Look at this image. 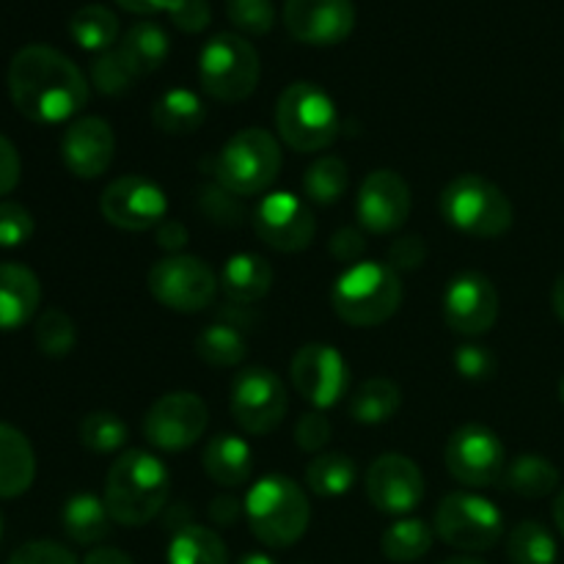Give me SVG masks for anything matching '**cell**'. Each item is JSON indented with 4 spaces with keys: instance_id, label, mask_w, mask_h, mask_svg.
<instances>
[{
    "instance_id": "1",
    "label": "cell",
    "mask_w": 564,
    "mask_h": 564,
    "mask_svg": "<svg viewBox=\"0 0 564 564\" xmlns=\"http://www.w3.org/2000/svg\"><path fill=\"white\" fill-rule=\"evenodd\" d=\"M14 108L36 124H61L86 108L88 83L72 58L47 44H28L9 64Z\"/></svg>"
},
{
    "instance_id": "2",
    "label": "cell",
    "mask_w": 564,
    "mask_h": 564,
    "mask_svg": "<svg viewBox=\"0 0 564 564\" xmlns=\"http://www.w3.org/2000/svg\"><path fill=\"white\" fill-rule=\"evenodd\" d=\"M171 474L152 452L130 449L113 460L105 477V507L119 527H143L163 512Z\"/></svg>"
},
{
    "instance_id": "3",
    "label": "cell",
    "mask_w": 564,
    "mask_h": 564,
    "mask_svg": "<svg viewBox=\"0 0 564 564\" xmlns=\"http://www.w3.org/2000/svg\"><path fill=\"white\" fill-rule=\"evenodd\" d=\"M246 518L259 543L268 549H290L306 534L312 507L295 479L270 474L248 490Z\"/></svg>"
},
{
    "instance_id": "4",
    "label": "cell",
    "mask_w": 564,
    "mask_h": 564,
    "mask_svg": "<svg viewBox=\"0 0 564 564\" xmlns=\"http://www.w3.org/2000/svg\"><path fill=\"white\" fill-rule=\"evenodd\" d=\"M402 303V281L391 264L356 262L336 279L330 306L336 317L356 328H375L397 314Z\"/></svg>"
},
{
    "instance_id": "5",
    "label": "cell",
    "mask_w": 564,
    "mask_h": 564,
    "mask_svg": "<svg viewBox=\"0 0 564 564\" xmlns=\"http://www.w3.org/2000/svg\"><path fill=\"white\" fill-rule=\"evenodd\" d=\"M275 130L286 147L303 154L334 147L341 130L334 97L317 83H292L275 102Z\"/></svg>"
},
{
    "instance_id": "6",
    "label": "cell",
    "mask_w": 564,
    "mask_h": 564,
    "mask_svg": "<svg viewBox=\"0 0 564 564\" xmlns=\"http://www.w3.org/2000/svg\"><path fill=\"white\" fill-rule=\"evenodd\" d=\"M438 209L446 224L474 240H496L512 226V204L496 182L479 174H460L444 187Z\"/></svg>"
},
{
    "instance_id": "7",
    "label": "cell",
    "mask_w": 564,
    "mask_h": 564,
    "mask_svg": "<svg viewBox=\"0 0 564 564\" xmlns=\"http://www.w3.org/2000/svg\"><path fill=\"white\" fill-rule=\"evenodd\" d=\"M281 171V147L262 127H248L224 143L215 160L218 185L235 196L264 193Z\"/></svg>"
},
{
    "instance_id": "8",
    "label": "cell",
    "mask_w": 564,
    "mask_h": 564,
    "mask_svg": "<svg viewBox=\"0 0 564 564\" xmlns=\"http://www.w3.org/2000/svg\"><path fill=\"white\" fill-rule=\"evenodd\" d=\"M262 61L253 44L240 33H218L198 55V80L218 102H242L257 91Z\"/></svg>"
},
{
    "instance_id": "9",
    "label": "cell",
    "mask_w": 564,
    "mask_h": 564,
    "mask_svg": "<svg viewBox=\"0 0 564 564\" xmlns=\"http://www.w3.org/2000/svg\"><path fill=\"white\" fill-rule=\"evenodd\" d=\"M435 534L452 549L479 554L496 549L505 538V516L482 496L449 494L435 510Z\"/></svg>"
},
{
    "instance_id": "10",
    "label": "cell",
    "mask_w": 564,
    "mask_h": 564,
    "mask_svg": "<svg viewBox=\"0 0 564 564\" xmlns=\"http://www.w3.org/2000/svg\"><path fill=\"white\" fill-rule=\"evenodd\" d=\"M218 275L204 259L171 253L149 270V292L165 308L180 314H196L213 306L218 295Z\"/></svg>"
},
{
    "instance_id": "11",
    "label": "cell",
    "mask_w": 564,
    "mask_h": 564,
    "mask_svg": "<svg viewBox=\"0 0 564 564\" xmlns=\"http://www.w3.org/2000/svg\"><path fill=\"white\" fill-rule=\"evenodd\" d=\"M446 468L468 488H490L507 471V449L499 435L485 424H463L446 441Z\"/></svg>"
},
{
    "instance_id": "12",
    "label": "cell",
    "mask_w": 564,
    "mask_h": 564,
    "mask_svg": "<svg viewBox=\"0 0 564 564\" xmlns=\"http://www.w3.org/2000/svg\"><path fill=\"white\" fill-rule=\"evenodd\" d=\"M99 213L116 229L149 231L169 218V196L158 182L141 174H127L105 187L99 196Z\"/></svg>"
},
{
    "instance_id": "13",
    "label": "cell",
    "mask_w": 564,
    "mask_h": 564,
    "mask_svg": "<svg viewBox=\"0 0 564 564\" xmlns=\"http://www.w3.org/2000/svg\"><path fill=\"white\" fill-rule=\"evenodd\" d=\"M231 416L248 435H268L284 422L286 391L268 367H248L231 383Z\"/></svg>"
},
{
    "instance_id": "14",
    "label": "cell",
    "mask_w": 564,
    "mask_h": 564,
    "mask_svg": "<svg viewBox=\"0 0 564 564\" xmlns=\"http://www.w3.org/2000/svg\"><path fill=\"white\" fill-rule=\"evenodd\" d=\"M209 411L193 391L163 394L143 416V435L163 452H185L207 433Z\"/></svg>"
},
{
    "instance_id": "15",
    "label": "cell",
    "mask_w": 564,
    "mask_h": 564,
    "mask_svg": "<svg viewBox=\"0 0 564 564\" xmlns=\"http://www.w3.org/2000/svg\"><path fill=\"white\" fill-rule=\"evenodd\" d=\"M292 386L317 411L334 408L345 400L350 389V367L336 347L312 341L295 352L290 367Z\"/></svg>"
},
{
    "instance_id": "16",
    "label": "cell",
    "mask_w": 564,
    "mask_h": 564,
    "mask_svg": "<svg viewBox=\"0 0 564 564\" xmlns=\"http://www.w3.org/2000/svg\"><path fill=\"white\" fill-rule=\"evenodd\" d=\"M253 229L264 246L281 253L306 251L317 235V220L295 193H268L253 213Z\"/></svg>"
},
{
    "instance_id": "17",
    "label": "cell",
    "mask_w": 564,
    "mask_h": 564,
    "mask_svg": "<svg viewBox=\"0 0 564 564\" xmlns=\"http://www.w3.org/2000/svg\"><path fill=\"white\" fill-rule=\"evenodd\" d=\"M367 496L375 510L386 516H411L424 499L422 468L397 452L380 455L367 471Z\"/></svg>"
},
{
    "instance_id": "18",
    "label": "cell",
    "mask_w": 564,
    "mask_h": 564,
    "mask_svg": "<svg viewBox=\"0 0 564 564\" xmlns=\"http://www.w3.org/2000/svg\"><path fill=\"white\" fill-rule=\"evenodd\" d=\"M444 319L455 334L482 336L499 319V292L482 273H460L444 292Z\"/></svg>"
},
{
    "instance_id": "19",
    "label": "cell",
    "mask_w": 564,
    "mask_h": 564,
    "mask_svg": "<svg viewBox=\"0 0 564 564\" xmlns=\"http://www.w3.org/2000/svg\"><path fill=\"white\" fill-rule=\"evenodd\" d=\"M356 215L372 235H394L411 215V187L397 171H372L358 187Z\"/></svg>"
},
{
    "instance_id": "20",
    "label": "cell",
    "mask_w": 564,
    "mask_h": 564,
    "mask_svg": "<svg viewBox=\"0 0 564 564\" xmlns=\"http://www.w3.org/2000/svg\"><path fill=\"white\" fill-rule=\"evenodd\" d=\"M284 25L297 42L330 47L352 33L356 6L352 0H286Z\"/></svg>"
},
{
    "instance_id": "21",
    "label": "cell",
    "mask_w": 564,
    "mask_h": 564,
    "mask_svg": "<svg viewBox=\"0 0 564 564\" xmlns=\"http://www.w3.org/2000/svg\"><path fill=\"white\" fill-rule=\"evenodd\" d=\"M116 138L113 130L99 116H83L72 121L61 141V158L64 165L77 180H97L113 163Z\"/></svg>"
},
{
    "instance_id": "22",
    "label": "cell",
    "mask_w": 564,
    "mask_h": 564,
    "mask_svg": "<svg viewBox=\"0 0 564 564\" xmlns=\"http://www.w3.org/2000/svg\"><path fill=\"white\" fill-rule=\"evenodd\" d=\"M42 303V284L36 273L22 264H0V330H20L31 323Z\"/></svg>"
},
{
    "instance_id": "23",
    "label": "cell",
    "mask_w": 564,
    "mask_h": 564,
    "mask_svg": "<svg viewBox=\"0 0 564 564\" xmlns=\"http://www.w3.org/2000/svg\"><path fill=\"white\" fill-rule=\"evenodd\" d=\"M218 284L235 306H253L273 286V268L259 253H235L220 268Z\"/></svg>"
},
{
    "instance_id": "24",
    "label": "cell",
    "mask_w": 564,
    "mask_h": 564,
    "mask_svg": "<svg viewBox=\"0 0 564 564\" xmlns=\"http://www.w3.org/2000/svg\"><path fill=\"white\" fill-rule=\"evenodd\" d=\"M204 471L220 488H240L253 474V452L240 435L220 433L204 446Z\"/></svg>"
},
{
    "instance_id": "25",
    "label": "cell",
    "mask_w": 564,
    "mask_h": 564,
    "mask_svg": "<svg viewBox=\"0 0 564 564\" xmlns=\"http://www.w3.org/2000/svg\"><path fill=\"white\" fill-rule=\"evenodd\" d=\"M36 477V455L17 427L0 424V499L22 496Z\"/></svg>"
},
{
    "instance_id": "26",
    "label": "cell",
    "mask_w": 564,
    "mask_h": 564,
    "mask_svg": "<svg viewBox=\"0 0 564 564\" xmlns=\"http://www.w3.org/2000/svg\"><path fill=\"white\" fill-rule=\"evenodd\" d=\"M61 523L77 545H97L110 534L113 518L105 507V499H97L94 494H77L64 505Z\"/></svg>"
},
{
    "instance_id": "27",
    "label": "cell",
    "mask_w": 564,
    "mask_h": 564,
    "mask_svg": "<svg viewBox=\"0 0 564 564\" xmlns=\"http://www.w3.org/2000/svg\"><path fill=\"white\" fill-rule=\"evenodd\" d=\"M204 119H207V108L191 88H171L152 108L154 127L169 135H191V132L202 130Z\"/></svg>"
},
{
    "instance_id": "28",
    "label": "cell",
    "mask_w": 564,
    "mask_h": 564,
    "mask_svg": "<svg viewBox=\"0 0 564 564\" xmlns=\"http://www.w3.org/2000/svg\"><path fill=\"white\" fill-rule=\"evenodd\" d=\"M165 560L169 564H229V549L213 529L185 523L171 538Z\"/></svg>"
},
{
    "instance_id": "29",
    "label": "cell",
    "mask_w": 564,
    "mask_h": 564,
    "mask_svg": "<svg viewBox=\"0 0 564 564\" xmlns=\"http://www.w3.org/2000/svg\"><path fill=\"white\" fill-rule=\"evenodd\" d=\"M119 50L127 58V64L132 66V72H135L138 77H143L152 75L154 69H160V66L165 64L171 42L169 33L160 25H154V22H138V25H132L130 31L124 33Z\"/></svg>"
},
{
    "instance_id": "30",
    "label": "cell",
    "mask_w": 564,
    "mask_h": 564,
    "mask_svg": "<svg viewBox=\"0 0 564 564\" xmlns=\"http://www.w3.org/2000/svg\"><path fill=\"white\" fill-rule=\"evenodd\" d=\"M435 540V529L424 523L422 518H400L391 523L380 538V549H383L386 560L397 564L419 562L422 556L430 554Z\"/></svg>"
},
{
    "instance_id": "31",
    "label": "cell",
    "mask_w": 564,
    "mask_h": 564,
    "mask_svg": "<svg viewBox=\"0 0 564 564\" xmlns=\"http://www.w3.org/2000/svg\"><path fill=\"white\" fill-rule=\"evenodd\" d=\"M505 485L527 499H543L560 488V468L543 455H521L507 463Z\"/></svg>"
},
{
    "instance_id": "32",
    "label": "cell",
    "mask_w": 564,
    "mask_h": 564,
    "mask_svg": "<svg viewBox=\"0 0 564 564\" xmlns=\"http://www.w3.org/2000/svg\"><path fill=\"white\" fill-rule=\"evenodd\" d=\"M69 33L77 47L99 55L113 47L116 39H119V20H116V14L108 6H83V9L72 14Z\"/></svg>"
},
{
    "instance_id": "33",
    "label": "cell",
    "mask_w": 564,
    "mask_h": 564,
    "mask_svg": "<svg viewBox=\"0 0 564 564\" xmlns=\"http://www.w3.org/2000/svg\"><path fill=\"white\" fill-rule=\"evenodd\" d=\"M246 334H242L237 323L204 325L202 334L196 336V356L204 364H209V367H237L246 358Z\"/></svg>"
},
{
    "instance_id": "34",
    "label": "cell",
    "mask_w": 564,
    "mask_h": 564,
    "mask_svg": "<svg viewBox=\"0 0 564 564\" xmlns=\"http://www.w3.org/2000/svg\"><path fill=\"white\" fill-rule=\"evenodd\" d=\"M400 405V386L389 378H372L350 397V416L358 424H383L397 416Z\"/></svg>"
},
{
    "instance_id": "35",
    "label": "cell",
    "mask_w": 564,
    "mask_h": 564,
    "mask_svg": "<svg viewBox=\"0 0 564 564\" xmlns=\"http://www.w3.org/2000/svg\"><path fill=\"white\" fill-rule=\"evenodd\" d=\"M356 485V463L341 452L317 455L306 466V488L319 499H339Z\"/></svg>"
},
{
    "instance_id": "36",
    "label": "cell",
    "mask_w": 564,
    "mask_h": 564,
    "mask_svg": "<svg viewBox=\"0 0 564 564\" xmlns=\"http://www.w3.org/2000/svg\"><path fill=\"white\" fill-rule=\"evenodd\" d=\"M350 187V169L336 154H323L303 174V193L314 204H336Z\"/></svg>"
},
{
    "instance_id": "37",
    "label": "cell",
    "mask_w": 564,
    "mask_h": 564,
    "mask_svg": "<svg viewBox=\"0 0 564 564\" xmlns=\"http://www.w3.org/2000/svg\"><path fill=\"white\" fill-rule=\"evenodd\" d=\"M507 560L512 564H556L560 549L540 521H523L507 538Z\"/></svg>"
},
{
    "instance_id": "38",
    "label": "cell",
    "mask_w": 564,
    "mask_h": 564,
    "mask_svg": "<svg viewBox=\"0 0 564 564\" xmlns=\"http://www.w3.org/2000/svg\"><path fill=\"white\" fill-rule=\"evenodd\" d=\"M80 444L97 455H113L127 444V424L110 411H94L80 422Z\"/></svg>"
},
{
    "instance_id": "39",
    "label": "cell",
    "mask_w": 564,
    "mask_h": 564,
    "mask_svg": "<svg viewBox=\"0 0 564 564\" xmlns=\"http://www.w3.org/2000/svg\"><path fill=\"white\" fill-rule=\"evenodd\" d=\"M77 330L75 323L61 308H47L36 319V347L47 358H64L75 350Z\"/></svg>"
},
{
    "instance_id": "40",
    "label": "cell",
    "mask_w": 564,
    "mask_h": 564,
    "mask_svg": "<svg viewBox=\"0 0 564 564\" xmlns=\"http://www.w3.org/2000/svg\"><path fill=\"white\" fill-rule=\"evenodd\" d=\"M138 80V75L132 72V66L127 64V58L121 55L119 47H110L105 53H99L91 64V83L97 86L99 94H108V97H121L132 88V83Z\"/></svg>"
},
{
    "instance_id": "41",
    "label": "cell",
    "mask_w": 564,
    "mask_h": 564,
    "mask_svg": "<svg viewBox=\"0 0 564 564\" xmlns=\"http://www.w3.org/2000/svg\"><path fill=\"white\" fill-rule=\"evenodd\" d=\"M226 17L240 33L264 36L275 25L273 0H226Z\"/></svg>"
},
{
    "instance_id": "42",
    "label": "cell",
    "mask_w": 564,
    "mask_h": 564,
    "mask_svg": "<svg viewBox=\"0 0 564 564\" xmlns=\"http://www.w3.org/2000/svg\"><path fill=\"white\" fill-rule=\"evenodd\" d=\"M33 215L17 202H0V248H20L33 237Z\"/></svg>"
},
{
    "instance_id": "43",
    "label": "cell",
    "mask_w": 564,
    "mask_h": 564,
    "mask_svg": "<svg viewBox=\"0 0 564 564\" xmlns=\"http://www.w3.org/2000/svg\"><path fill=\"white\" fill-rule=\"evenodd\" d=\"M455 369L466 380H490L496 375V356L488 347L463 345L455 352Z\"/></svg>"
},
{
    "instance_id": "44",
    "label": "cell",
    "mask_w": 564,
    "mask_h": 564,
    "mask_svg": "<svg viewBox=\"0 0 564 564\" xmlns=\"http://www.w3.org/2000/svg\"><path fill=\"white\" fill-rule=\"evenodd\" d=\"M9 564H77L75 554L53 540H33L11 554Z\"/></svg>"
},
{
    "instance_id": "45",
    "label": "cell",
    "mask_w": 564,
    "mask_h": 564,
    "mask_svg": "<svg viewBox=\"0 0 564 564\" xmlns=\"http://www.w3.org/2000/svg\"><path fill=\"white\" fill-rule=\"evenodd\" d=\"M165 11H169L171 22L185 33H202L213 20V9L207 0H171Z\"/></svg>"
},
{
    "instance_id": "46",
    "label": "cell",
    "mask_w": 564,
    "mask_h": 564,
    "mask_svg": "<svg viewBox=\"0 0 564 564\" xmlns=\"http://www.w3.org/2000/svg\"><path fill=\"white\" fill-rule=\"evenodd\" d=\"M330 433H334V427L323 411L303 413L295 424V444L303 452H319L330 441Z\"/></svg>"
},
{
    "instance_id": "47",
    "label": "cell",
    "mask_w": 564,
    "mask_h": 564,
    "mask_svg": "<svg viewBox=\"0 0 564 564\" xmlns=\"http://www.w3.org/2000/svg\"><path fill=\"white\" fill-rule=\"evenodd\" d=\"M427 259V246L422 237H400L394 246L389 248V264L394 270H413Z\"/></svg>"
},
{
    "instance_id": "48",
    "label": "cell",
    "mask_w": 564,
    "mask_h": 564,
    "mask_svg": "<svg viewBox=\"0 0 564 564\" xmlns=\"http://www.w3.org/2000/svg\"><path fill=\"white\" fill-rule=\"evenodd\" d=\"M235 198H237L235 193H229L226 187H220V185L207 187V191H204V198H202V207L213 220H220V224H224L226 218H231V224H237L242 215V209L237 207Z\"/></svg>"
},
{
    "instance_id": "49",
    "label": "cell",
    "mask_w": 564,
    "mask_h": 564,
    "mask_svg": "<svg viewBox=\"0 0 564 564\" xmlns=\"http://www.w3.org/2000/svg\"><path fill=\"white\" fill-rule=\"evenodd\" d=\"M364 248H367L364 235L358 229H350V226H345V229H339L334 237H330V253H334L339 262H345L347 268L361 262Z\"/></svg>"
},
{
    "instance_id": "50",
    "label": "cell",
    "mask_w": 564,
    "mask_h": 564,
    "mask_svg": "<svg viewBox=\"0 0 564 564\" xmlns=\"http://www.w3.org/2000/svg\"><path fill=\"white\" fill-rule=\"evenodd\" d=\"M20 171H22V163L14 143H11L6 135H0V196L14 191L17 182H20Z\"/></svg>"
},
{
    "instance_id": "51",
    "label": "cell",
    "mask_w": 564,
    "mask_h": 564,
    "mask_svg": "<svg viewBox=\"0 0 564 564\" xmlns=\"http://www.w3.org/2000/svg\"><path fill=\"white\" fill-rule=\"evenodd\" d=\"M246 512V501H237L235 496H220V499L213 501L209 507V518H213L218 527H231L237 523V518Z\"/></svg>"
},
{
    "instance_id": "52",
    "label": "cell",
    "mask_w": 564,
    "mask_h": 564,
    "mask_svg": "<svg viewBox=\"0 0 564 564\" xmlns=\"http://www.w3.org/2000/svg\"><path fill=\"white\" fill-rule=\"evenodd\" d=\"M158 242L160 248H165V251L176 253L180 248L187 246V229L185 224H180V220L174 218H165L163 224L158 226Z\"/></svg>"
},
{
    "instance_id": "53",
    "label": "cell",
    "mask_w": 564,
    "mask_h": 564,
    "mask_svg": "<svg viewBox=\"0 0 564 564\" xmlns=\"http://www.w3.org/2000/svg\"><path fill=\"white\" fill-rule=\"evenodd\" d=\"M83 564H135L130 554L119 549H94Z\"/></svg>"
},
{
    "instance_id": "54",
    "label": "cell",
    "mask_w": 564,
    "mask_h": 564,
    "mask_svg": "<svg viewBox=\"0 0 564 564\" xmlns=\"http://www.w3.org/2000/svg\"><path fill=\"white\" fill-rule=\"evenodd\" d=\"M116 3L132 14H158V11L169 9L171 0H116Z\"/></svg>"
},
{
    "instance_id": "55",
    "label": "cell",
    "mask_w": 564,
    "mask_h": 564,
    "mask_svg": "<svg viewBox=\"0 0 564 564\" xmlns=\"http://www.w3.org/2000/svg\"><path fill=\"white\" fill-rule=\"evenodd\" d=\"M551 303H554L556 317H560L564 323V273L560 275V279H556L554 290H551Z\"/></svg>"
},
{
    "instance_id": "56",
    "label": "cell",
    "mask_w": 564,
    "mask_h": 564,
    "mask_svg": "<svg viewBox=\"0 0 564 564\" xmlns=\"http://www.w3.org/2000/svg\"><path fill=\"white\" fill-rule=\"evenodd\" d=\"M554 521H556V529H560L562 538H564V490H562L560 499H556V505H554Z\"/></svg>"
},
{
    "instance_id": "57",
    "label": "cell",
    "mask_w": 564,
    "mask_h": 564,
    "mask_svg": "<svg viewBox=\"0 0 564 564\" xmlns=\"http://www.w3.org/2000/svg\"><path fill=\"white\" fill-rule=\"evenodd\" d=\"M237 564H279V562L268 554H246Z\"/></svg>"
},
{
    "instance_id": "58",
    "label": "cell",
    "mask_w": 564,
    "mask_h": 564,
    "mask_svg": "<svg viewBox=\"0 0 564 564\" xmlns=\"http://www.w3.org/2000/svg\"><path fill=\"white\" fill-rule=\"evenodd\" d=\"M441 564H488V562L477 560V556H452V560H446Z\"/></svg>"
},
{
    "instance_id": "59",
    "label": "cell",
    "mask_w": 564,
    "mask_h": 564,
    "mask_svg": "<svg viewBox=\"0 0 564 564\" xmlns=\"http://www.w3.org/2000/svg\"><path fill=\"white\" fill-rule=\"evenodd\" d=\"M560 400H562V405H564V375L560 378Z\"/></svg>"
},
{
    "instance_id": "60",
    "label": "cell",
    "mask_w": 564,
    "mask_h": 564,
    "mask_svg": "<svg viewBox=\"0 0 564 564\" xmlns=\"http://www.w3.org/2000/svg\"><path fill=\"white\" fill-rule=\"evenodd\" d=\"M0 540H3V516H0Z\"/></svg>"
},
{
    "instance_id": "61",
    "label": "cell",
    "mask_w": 564,
    "mask_h": 564,
    "mask_svg": "<svg viewBox=\"0 0 564 564\" xmlns=\"http://www.w3.org/2000/svg\"><path fill=\"white\" fill-rule=\"evenodd\" d=\"M562 141H564V130H562Z\"/></svg>"
}]
</instances>
